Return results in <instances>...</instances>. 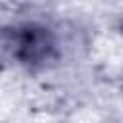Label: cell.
Returning a JSON list of instances; mask_svg holds the SVG:
<instances>
[{
    "instance_id": "7a4b0ae2",
    "label": "cell",
    "mask_w": 123,
    "mask_h": 123,
    "mask_svg": "<svg viewBox=\"0 0 123 123\" xmlns=\"http://www.w3.org/2000/svg\"><path fill=\"white\" fill-rule=\"evenodd\" d=\"M121 31H123V21H121Z\"/></svg>"
},
{
    "instance_id": "6da1fadb",
    "label": "cell",
    "mask_w": 123,
    "mask_h": 123,
    "mask_svg": "<svg viewBox=\"0 0 123 123\" xmlns=\"http://www.w3.org/2000/svg\"><path fill=\"white\" fill-rule=\"evenodd\" d=\"M56 37L38 23H17L0 29V52L17 65H40L54 56Z\"/></svg>"
}]
</instances>
